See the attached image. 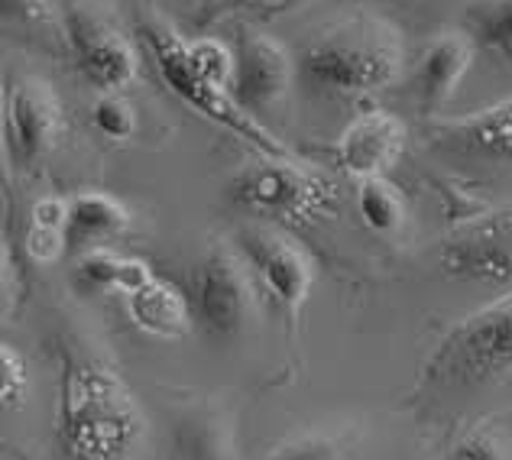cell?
Segmentation results:
<instances>
[{
  "label": "cell",
  "mask_w": 512,
  "mask_h": 460,
  "mask_svg": "<svg viewBox=\"0 0 512 460\" xmlns=\"http://www.w3.org/2000/svg\"><path fill=\"white\" fill-rule=\"evenodd\" d=\"M26 256L36 266H52L69 250V198H39L26 218Z\"/></svg>",
  "instance_id": "19"
},
{
  "label": "cell",
  "mask_w": 512,
  "mask_h": 460,
  "mask_svg": "<svg viewBox=\"0 0 512 460\" xmlns=\"http://www.w3.org/2000/svg\"><path fill=\"white\" fill-rule=\"evenodd\" d=\"M470 59H474V46H470L464 33H444L422 49V56L409 75L412 98L419 104L422 117H435L448 107L470 69Z\"/></svg>",
  "instance_id": "14"
},
{
  "label": "cell",
  "mask_w": 512,
  "mask_h": 460,
  "mask_svg": "<svg viewBox=\"0 0 512 460\" xmlns=\"http://www.w3.org/2000/svg\"><path fill=\"white\" fill-rule=\"evenodd\" d=\"M0 30L62 39V10H56V0H0Z\"/></svg>",
  "instance_id": "22"
},
{
  "label": "cell",
  "mask_w": 512,
  "mask_h": 460,
  "mask_svg": "<svg viewBox=\"0 0 512 460\" xmlns=\"http://www.w3.org/2000/svg\"><path fill=\"white\" fill-rule=\"evenodd\" d=\"M150 276H153V269L143 260H137V256H120L107 247L88 250L75 269L78 286H85L88 292H98V295H120V299L137 292Z\"/></svg>",
  "instance_id": "18"
},
{
  "label": "cell",
  "mask_w": 512,
  "mask_h": 460,
  "mask_svg": "<svg viewBox=\"0 0 512 460\" xmlns=\"http://www.w3.org/2000/svg\"><path fill=\"white\" fill-rule=\"evenodd\" d=\"M234 250L250 266L260 295H266L289 321H299L315 289V260L279 224H247L234 234Z\"/></svg>",
  "instance_id": "7"
},
{
  "label": "cell",
  "mask_w": 512,
  "mask_h": 460,
  "mask_svg": "<svg viewBox=\"0 0 512 460\" xmlns=\"http://www.w3.org/2000/svg\"><path fill=\"white\" fill-rule=\"evenodd\" d=\"M295 85V59L279 39L240 30L234 46V75L231 94L250 117L260 120L263 114H273L289 98Z\"/></svg>",
  "instance_id": "11"
},
{
  "label": "cell",
  "mask_w": 512,
  "mask_h": 460,
  "mask_svg": "<svg viewBox=\"0 0 512 460\" xmlns=\"http://www.w3.org/2000/svg\"><path fill=\"white\" fill-rule=\"evenodd\" d=\"M435 137L441 146L493 159L512 169V98L474 114L441 120V124H435Z\"/></svg>",
  "instance_id": "15"
},
{
  "label": "cell",
  "mask_w": 512,
  "mask_h": 460,
  "mask_svg": "<svg viewBox=\"0 0 512 460\" xmlns=\"http://www.w3.org/2000/svg\"><path fill=\"white\" fill-rule=\"evenodd\" d=\"M350 454H354L350 431H312L279 444L266 460H350Z\"/></svg>",
  "instance_id": "23"
},
{
  "label": "cell",
  "mask_w": 512,
  "mask_h": 460,
  "mask_svg": "<svg viewBox=\"0 0 512 460\" xmlns=\"http://www.w3.org/2000/svg\"><path fill=\"white\" fill-rule=\"evenodd\" d=\"M146 435L137 396L98 360H65L56 441L65 460H130Z\"/></svg>",
  "instance_id": "1"
},
{
  "label": "cell",
  "mask_w": 512,
  "mask_h": 460,
  "mask_svg": "<svg viewBox=\"0 0 512 460\" xmlns=\"http://www.w3.org/2000/svg\"><path fill=\"white\" fill-rule=\"evenodd\" d=\"M357 214L373 234L393 237L406 224V198L386 179V175H373V179L357 182Z\"/></svg>",
  "instance_id": "21"
},
{
  "label": "cell",
  "mask_w": 512,
  "mask_h": 460,
  "mask_svg": "<svg viewBox=\"0 0 512 460\" xmlns=\"http://www.w3.org/2000/svg\"><path fill=\"white\" fill-rule=\"evenodd\" d=\"M444 460H512V454L496 431L480 428V431H474V435L457 441Z\"/></svg>",
  "instance_id": "26"
},
{
  "label": "cell",
  "mask_w": 512,
  "mask_h": 460,
  "mask_svg": "<svg viewBox=\"0 0 512 460\" xmlns=\"http://www.w3.org/2000/svg\"><path fill=\"white\" fill-rule=\"evenodd\" d=\"M512 376V289L470 311L438 341L422 370V389L467 396Z\"/></svg>",
  "instance_id": "3"
},
{
  "label": "cell",
  "mask_w": 512,
  "mask_h": 460,
  "mask_svg": "<svg viewBox=\"0 0 512 460\" xmlns=\"http://www.w3.org/2000/svg\"><path fill=\"white\" fill-rule=\"evenodd\" d=\"M127 315L143 334L159 341H182L192 334L195 318L188 308V295L163 276H150L137 292L127 295Z\"/></svg>",
  "instance_id": "16"
},
{
  "label": "cell",
  "mask_w": 512,
  "mask_h": 460,
  "mask_svg": "<svg viewBox=\"0 0 512 460\" xmlns=\"http://www.w3.org/2000/svg\"><path fill=\"white\" fill-rule=\"evenodd\" d=\"M143 39H146V49L156 62V72L163 75L166 88L179 98L182 104L192 107L195 114H201L211 124H218L221 130H227L231 137L244 140L247 146H253L260 156H289L292 150L279 137H273L263 120L250 117L244 107L234 101L231 88H221V85H211V81H201L195 75H188L182 69V62L175 59V49H172V39L175 30L163 20H146L143 23Z\"/></svg>",
  "instance_id": "6"
},
{
  "label": "cell",
  "mask_w": 512,
  "mask_h": 460,
  "mask_svg": "<svg viewBox=\"0 0 512 460\" xmlns=\"http://www.w3.org/2000/svg\"><path fill=\"white\" fill-rule=\"evenodd\" d=\"M62 39L69 46L75 69L101 94L124 91L140 72L137 49L120 33V26L98 4H75L62 10Z\"/></svg>",
  "instance_id": "8"
},
{
  "label": "cell",
  "mask_w": 512,
  "mask_h": 460,
  "mask_svg": "<svg viewBox=\"0 0 512 460\" xmlns=\"http://www.w3.org/2000/svg\"><path fill=\"white\" fill-rule=\"evenodd\" d=\"M65 137V114L49 81L20 75L7 88V146L13 169L36 166L56 153Z\"/></svg>",
  "instance_id": "10"
},
{
  "label": "cell",
  "mask_w": 512,
  "mask_h": 460,
  "mask_svg": "<svg viewBox=\"0 0 512 460\" xmlns=\"http://www.w3.org/2000/svg\"><path fill=\"white\" fill-rule=\"evenodd\" d=\"M188 308L201 331L218 344L244 341L260 318V289L234 243H214L188 279Z\"/></svg>",
  "instance_id": "5"
},
{
  "label": "cell",
  "mask_w": 512,
  "mask_h": 460,
  "mask_svg": "<svg viewBox=\"0 0 512 460\" xmlns=\"http://www.w3.org/2000/svg\"><path fill=\"white\" fill-rule=\"evenodd\" d=\"M130 211L107 192H78L69 198V250H98L130 230Z\"/></svg>",
  "instance_id": "17"
},
{
  "label": "cell",
  "mask_w": 512,
  "mask_h": 460,
  "mask_svg": "<svg viewBox=\"0 0 512 460\" xmlns=\"http://www.w3.org/2000/svg\"><path fill=\"white\" fill-rule=\"evenodd\" d=\"M406 137L409 130L402 117L383 111V107H370L344 127L338 143H334V162L357 182L386 175L406 150Z\"/></svg>",
  "instance_id": "12"
},
{
  "label": "cell",
  "mask_w": 512,
  "mask_h": 460,
  "mask_svg": "<svg viewBox=\"0 0 512 460\" xmlns=\"http://www.w3.org/2000/svg\"><path fill=\"white\" fill-rule=\"evenodd\" d=\"M30 367L20 350H13L10 344H0V415L17 412L30 399Z\"/></svg>",
  "instance_id": "25"
},
{
  "label": "cell",
  "mask_w": 512,
  "mask_h": 460,
  "mask_svg": "<svg viewBox=\"0 0 512 460\" xmlns=\"http://www.w3.org/2000/svg\"><path fill=\"white\" fill-rule=\"evenodd\" d=\"M256 4L273 10V13H289V10H299L305 4H312V0H256Z\"/></svg>",
  "instance_id": "29"
},
{
  "label": "cell",
  "mask_w": 512,
  "mask_h": 460,
  "mask_svg": "<svg viewBox=\"0 0 512 460\" xmlns=\"http://www.w3.org/2000/svg\"><path fill=\"white\" fill-rule=\"evenodd\" d=\"M231 201L279 227H302L334 211V182L295 153L260 156L231 179Z\"/></svg>",
  "instance_id": "4"
},
{
  "label": "cell",
  "mask_w": 512,
  "mask_h": 460,
  "mask_svg": "<svg viewBox=\"0 0 512 460\" xmlns=\"http://www.w3.org/2000/svg\"><path fill=\"white\" fill-rule=\"evenodd\" d=\"M0 192H4L10 201L13 159H10V146H7V85H4V75H0Z\"/></svg>",
  "instance_id": "28"
},
{
  "label": "cell",
  "mask_w": 512,
  "mask_h": 460,
  "mask_svg": "<svg viewBox=\"0 0 512 460\" xmlns=\"http://www.w3.org/2000/svg\"><path fill=\"white\" fill-rule=\"evenodd\" d=\"M406 65L402 36L389 20L357 10L331 20L295 56V78L321 98H367L396 85Z\"/></svg>",
  "instance_id": "2"
},
{
  "label": "cell",
  "mask_w": 512,
  "mask_h": 460,
  "mask_svg": "<svg viewBox=\"0 0 512 460\" xmlns=\"http://www.w3.org/2000/svg\"><path fill=\"white\" fill-rule=\"evenodd\" d=\"M91 127L107 143H130L137 137V111L117 91H107L91 104Z\"/></svg>",
  "instance_id": "24"
},
{
  "label": "cell",
  "mask_w": 512,
  "mask_h": 460,
  "mask_svg": "<svg viewBox=\"0 0 512 460\" xmlns=\"http://www.w3.org/2000/svg\"><path fill=\"white\" fill-rule=\"evenodd\" d=\"M175 460H237L234 415L218 399H188L169 418Z\"/></svg>",
  "instance_id": "13"
},
{
  "label": "cell",
  "mask_w": 512,
  "mask_h": 460,
  "mask_svg": "<svg viewBox=\"0 0 512 460\" xmlns=\"http://www.w3.org/2000/svg\"><path fill=\"white\" fill-rule=\"evenodd\" d=\"M13 302H17V266H13L10 247L0 240V321L10 318Z\"/></svg>",
  "instance_id": "27"
},
{
  "label": "cell",
  "mask_w": 512,
  "mask_h": 460,
  "mask_svg": "<svg viewBox=\"0 0 512 460\" xmlns=\"http://www.w3.org/2000/svg\"><path fill=\"white\" fill-rule=\"evenodd\" d=\"M464 36L470 46L493 52L512 72V0H483L464 17Z\"/></svg>",
  "instance_id": "20"
},
{
  "label": "cell",
  "mask_w": 512,
  "mask_h": 460,
  "mask_svg": "<svg viewBox=\"0 0 512 460\" xmlns=\"http://www.w3.org/2000/svg\"><path fill=\"white\" fill-rule=\"evenodd\" d=\"M441 273L454 282L512 289V205L480 211L444 234Z\"/></svg>",
  "instance_id": "9"
}]
</instances>
